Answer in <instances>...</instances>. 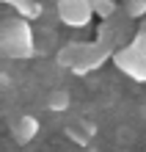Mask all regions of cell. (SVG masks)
Masks as SVG:
<instances>
[{"instance_id": "obj_6", "label": "cell", "mask_w": 146, "mask_h": 152, "mask_svg": "<svg viewBox=\"0 0 146 152\" xmlns=\"http://www.w3.org/2000/svg\"><path fill=\"white\" fill-rule=\"evenodd\" d=\"M8 8H14L17 17H20V20H25V22L39 20V17L44 14V6L36 3V0H11V3H8Z\"/></svg>"}, {"instance_id": "obj_10", "label": "cell", "mask_w": 146, "mask_h": 152, "mask_svg": "<svg viewBox=\"0 0 146 152\" xmlns=\"http://www.w3.org/2000/svg\"><path fill=\"white\" fill-rule=\"evenodd\" d=\"M91 6H94V14L102 17V20H110L116 14V3L113 0H91Z\"/></svg>"}, {"instance_id": "obj_9", "label": "cell", "mask_w": 146, "mask_h": 152, "mask_svg": "<svg viewBox=\"0 0 146 152\" xmlns=\"http://www.w3.org/2000/svg\"><path fill=\"white\" fill-rule=\"evenodd\" d=\"M124 11L130 20H146V0H127Z\"/></svg>"}, {"instance_id": "obj_8", "label": "cell", "mask_w": 146, "mask_h": 152, "mask_svg": "<svg viewBox=\"0 0 146 152\" xmlns=\"http://www.w3.org/2000/svg\"><path fill=\"white\" fill-rule=\"evenodd\" d=\"M44 105H47L50 111H55V113H63V111L69 108V91H63V88L50 91V94H47V100H44Z\"/></svg>"}, {"instance_id": "obj_3", "label": "cell", "mask_w": 146, "mask_h": 152, "mask_svg": "<svg viewBox=\"0 0 146 152\" xmlns=\"http://www.w3.org/2000/svg\"><path fill=\"white\" fill-rule=\"evenodd\" d=\"M113 64L121 69L124 75H130L138 83H146V33L138 31L132 36V42H127L124 47L116 50Z\"/></svg>"}, {"instance_id": "obj_2", "label": "cell", "mask_w": 146, "mask_h": 152, "mask_svg": "<svg viewBox=\"0 0 146 152\" xmlns=\"http://www.w3.org/2000/svg\"><path fill=\"white\" fill-rule=\"evenodd\" d=\"M0 53L11 61H25L33 58L36 53V39H33V28L31 22L20 20V17H6L0 22Z\"/></svg>"}, {"instance_id": "obj_11", "label": "cell", "mask_w": 146, "mask_h": 152, "mask_svg": "<svg viewBox=\"0 0 146 152\" xmlns=\"http://www.w3.org/2000/svg\"><path fill=\"white\" fill-rule=\"evenodd\" d=\"M141 31H143V33H146V20H143V28H141Z\"/></svg>"}, {"instance_id": "obj_4", "label": "cell", "mask_w": 146, "mask_h": 152, "mask_svg": "<svg viewBox=\"0 0 146 152\" xmlns=\"http://www.w3.org/2000/svg\"><path fill=\"white\" fill-rule=\"evenodd\" d=\"M55 14L66 28H86L94 17V6L91 0H58Z\"/></svg>"}, {"instance_id": "obj_5", "label": "cell", "mask_w": 146, "mask_h": 152, "mask_svg": "<svg viewBox=\"0 0 146 152\" xmlns=\"http://www.w3.org/2000/svg\"><path fill=\"white\" fill-rule=\"evenodd\" d=\"M39 119L31 113H22V116H17V119L11 122V138L17 141V144H31V141L39 136Z\"/></svg>"}, {"instance_id": "obj_1", "label": "cell", "mask_w": 146, "mask_h": 152, "mask_svg": "<svg viewBox=\"0 0 146 152\" xmlns=\"http://www.w3.org/2000/svg\"><path fill=\"white\" fill-rule=\"evenodd\" d=\"M116 53L105 44L94 42H66L63 47L58 50L55 56V64L61 69H69L75 75H88V72H97L105 61H110Z\"/></svg>"}, {"instance_id": "obj_7", "label": "cell", "mask_w": 146, "mask_h": 152, "mask_svg": "<svg viewBox=\"0 0 146 152\" xmlns=\"http://www.w3.org/2000/svg\"><path fill=\"white\" fill-rule=\"evenodd\" d=\"M91 133H94V127H88L86 122H75V124H69V127H66V136L75 141L77 147H88Z\"/></svg>"}]
</instances>
